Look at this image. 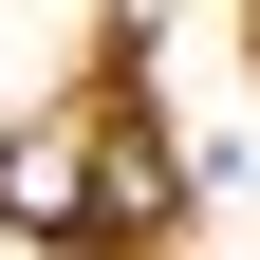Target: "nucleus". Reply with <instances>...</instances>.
I'll return each mask as SVG.
<instances>
[{"instance_id":"f257e3e1","label":"nucleus","mask_w":260,"mask_h":260,"mask_svg":"<svg viewBox=\"0 0 260 260\" xmlns=\"http://www.w3.org/2000/svg\"><path fill=\"white\" fill-rule=\"evenodd\" d=\"M0 223H38V242L93 223V112H38L19 149H0Z\"/></svg>"},{"instance_id":"f03ea898","label":"nucleus","mask_w":260,"mask_h":260,"mask_svg":"<svg viewBox=\"0 0 260 260\" xmlns=\"http://www.w3.org/2000/svg\"><path fill=\"white\" fill-rule=\"evenodd\" d=\"M93 223H112V242H168V223H186L168 130H112V112H93Z\"/></svg>"}]
</instances>
